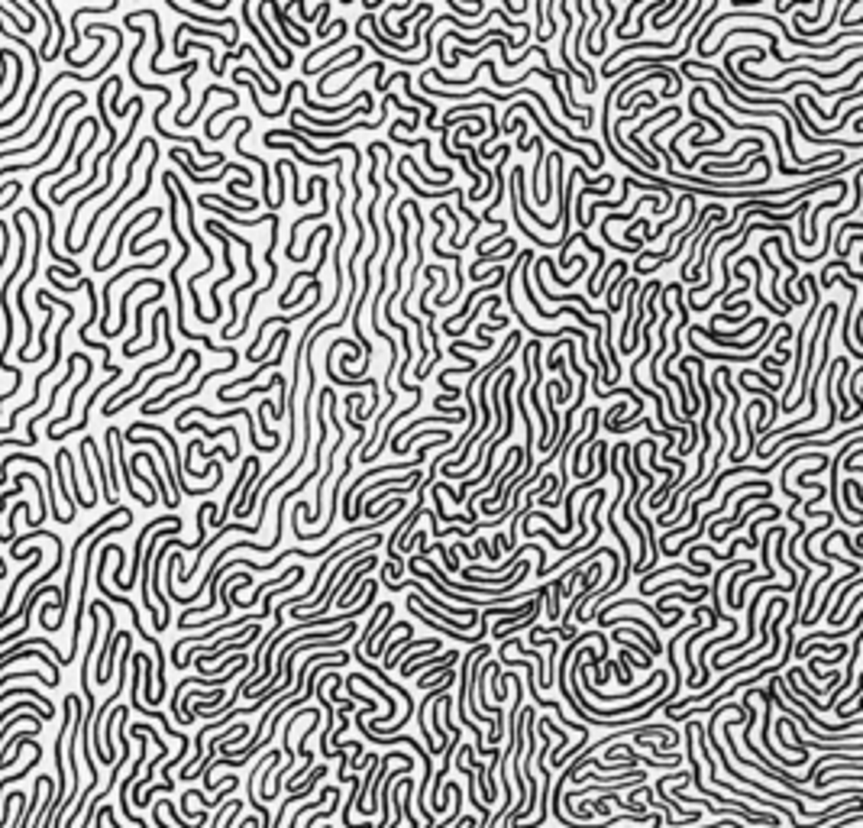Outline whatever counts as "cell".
<instances>
[{
    "label": "cell",
    "instance_id": "1",
    "mask_svg": "<svg viewBox=\"0 0 863 828\" xmlns=\"http://www.w3.org/2000/svg\"><path fill=\"white\" fill-rule=\"evenodd\" d=\"M55 304H59V311H65V314H61V321H59V330H55V333H52V362H49V366L42 369V372H39L36 379H32V398H30V401H23V405H20L13 414H10V418H7V427H0V437H7L10 430L16 427V418H20V414H26L32 405H36V401H39V389H42V382H46L49 376H52L55 369H59V362H61V343H65V327H69V324L75 321V304H71V301H55Z\"/></svg>",
    "mask_w": 863,
    "mask_h": 828
},
{
    "label": "cell",
    "instance_id": "2",
    "mask_svg": "<svg viewBox=\"0 0 863 828\" xmlns=\"http://www.w3.org/2000/svg\"><path fill=\"white\" fill-rule=\"evenodd\" d=\"M136 23V20H149L155 30V52L153 59H149V71L153 75H198V61L188 59V65H175V69H162V52H165V36H162V16L155 13V10H133V13H126Z\"/></svg>",
    "mask_w": 863,
    "mask_h": 828
},
{
    "label": "cell",
    "instance_id": "3",
    "mask_svg": "<svg viewBox=\"0 0 863 828\" xmlns=\"http://www.w3.org/2000/svg\"><path fill=\"white\" fill-rule=\"evenodd\" d=\"M149 149H153V162H149V165H145V178H143V184H139L136 198H130V201H126V204L120 207V211H117L114 217H110L107 230H104V237H100V246H97V253H94V268H97V272H100V262H104V249H107V246H110V233H114L117 220H120V217L126 214V211H130V207H136L139 201H143L145 194H149V188H153V175H155V165H159V155H162V153H159V146H155V139H153V143H149Z\"/></svg>",
    "mask_w": 863,
    "mask_h": 828
},
{
    "label": "cell",
    "instance_id": "4",
    "mask_svg": "<svg viewBox=\"0 0 863 828\" xmlns=\"http://www.w3.org/2000/svg\"><path fill=\"white\" fill-rule=\"evenodd\" d=\"M78 362H84V353H71L69 360H65V376H61L59 382L52 385V391H49V401H46V408H42V411H39V414H32V418H30V424H26V440H32V444H39V437H36V421H39V418H49V414H52V405H55V401H59V389H61V385H65V382H69V379H71V372H75V366H78Z\"/></svg>",
    "mask_w": 863,
    "mask_h": 828
},
{
    "label": "cell",
    "instance_id": "5",
    "mask_svg": "<svg viewBox=\"0 0 863 828\" xmlns=\"http://www.w3.org/2000/svg\"><path fill=\"white\" fill-rule=\"evenodd\" d=\"M69 100H84V104H88V97H84V91H61V94H59V104H69ZM59 104H52V107H49L46 123H42V130H39L36 136H32V143H30V146H13V149H7V155H26V153H32V146H39V143H42V139H46V136H52V120L61 114V110H59Z\"/></svg>",
    "mask_w": 863,
    "mask_h": 828
},
{
    "label": "cell",
    "instance_id": "6",
    "mask_svg": "<svg viewBox=\"0 0 863 828\" xmlns=\"http://www.w3.org/2000/svg\"><path fill=\"white\" fill-rule=\"evenodd\" d=\"M288 346H291V330H288V327H282V337H278L275 356H272V360H268V362H262V366H256V372H249V376H246V379H239V382H227V385H223V389H217V395H227L230 389H239V385H252V382H256V379L262 376V372H266V366H278V362L285 360V353H288Z\"/></svg>",
    "mask_w": 863,
    "mask_h": 828
},
{
    "label": "cell",
    "instance_id": "7",
    "mask_svg": "<svg viewBox=\"0 0 863 828\" xmlns=\"http://www.w3.org/2000/svg\"><path fill=\"white\" fill-rule=\"evenodd\" d=\"M201 362H204V356H201V350H194V353H191V362H188V376H184V379H178V382H172V385H168V389H162L159 395H153V398H149V401H145V405H143V414H149V411H153V408H159L162 401H165V398H172L175 391L188 389V382H191V376H198V372H201Z\"/></svg>",
    "mask_w": 863,
    "mask_h": 828
},
{
    "label": "cell",
    "instance_id": "8",
    "mask_svg": "<svg viewBox=\"0 0 863 828\" xmlns=\"http://www.w3.org/2000/svg\"><path fill=\"white\" fill-rule=\"evenodd\" d=\"M314 295H317V298H314V304H311V307H304V311H291V321H294V317H307V314H311V311H317V304H321V295H323V288H321V292H314ZM272 324H288V317H266V321L259 324V337H252V343L246 346V360H249V362H256V356H259V346H262V340H266V330L272 327Z\"/></svg>",
    "mask_w": 863,
    "mask_h": 828
},
{
    "label": "cell",
    "instance_id": "9",
    "mask_svg": "<svg viewBox=\"0 0 863 828\" xmlns=\"http://www.w3.org/2000/svg\"><path fill=\"white\" fill-rule=\"evenodd\" d=\"M139 463H145V466H149L153 485H155V492H162V502H165V508H175L178 499L172 495V492H168V483L162 479V469H159V463H155V456H153V453H145V450H139Z\"/></svg>",
    "mask_w": 863,
    "mask_h": 828
},
{
    "label": "cell",
    "instance_id": "10",
    "mask_svg": "<svg viewBox=\"0 0 863 828\" xmlns=\"http://www.w3.org/2000/svg\"><path fill=\"white\" fill-rule=\"evenodd\" d=\"M184 32H188V36H210V39H217L220 46H227L230 52L237 49V42H233V39H230V36H223V32H217V30H207V26H188V23H178V26H175V46H172V49H178V46H181V42H184Z\"/></svg>",
    "mask_w": 863,
    "mask_h": 828
},
{
    "label": "cell",
    "instance_id": "11",
    "mask_svg": "<svg viewBox=\"0 0 863 828\" xmlns=\"http://www.w3.org/2000/svg\"><path fill=\"white\" fill-rule=\"evenodd\" d=\"M13 696H26V699H32V702H36L39 709H46V712L55 718V706H52V699H46V696H42V692H36V690H32V686H7V690L0 692V706H4L7 699H13Z\"/></svg>",
    "mask_w": 863,
    "mask_h": 828
},
{
    "label": "cell",
    "instance_id": "12",
    "mask_svg": "<svg viewBox=\"0 0 863 828\" xmlns=\"http://www.w3.org/2000/svg\"><path fill=\"white\" fill-rule=\"evenodd\" d=\"M7 61H10V65H13V85H10L7 97L0 100V110L7 107L10 100L16 97V91H20V88H23V59H20V52H13V49H10V46H7Z\"/></svg>",
    "mask_w": 863,
    "mask_h": 828
},
{
    "label": "cell",
    "instance_id": "13",
    "mask_svg": "<svg viewBox=\"0 0 863 828\" xmlns=\"http://www.w3.org/2000/svg\"><path fill=\"white\" fill-rule=\"evenodd\" d=\"M336 26H340V30H336V36H333V39H327L323 46H317V49H314V52H307V59H304V75H307V78L314 75V59H317V55H321V52H327V49H333V46H340V42H343V36H346V30H350V26H346V20H336Z\"/></svg>",
    "mask_w": 863,
    "mask_h": 828
},
{
    "label": "cell",
    "instance_id": "14",
    "mask_svg": "<svg viewBox=\"0 0 863 828\" xmlns=\"http://www.w3.org/2000/svg\"><path fill=\"white\" fill-rule=\"evenodd\" d=\"M136 660H139V667H143V692H145V702H149V706H155V690H153V682H155V667H153V660L145 657V653H136Z\"/></svg>",
    "mask_w": 863,
    "mask_h": 828
},
{
    "label": "cell",
    "instance_id": "15",
    "mask_svg": "<svg viewBox=\"0 0 863 828\" xmlns=\"http://www.w3.org/2000/svg\"><path fill=\"white\" fill-rule=\"evenodd\" d=\"M323 776H327V767H323V764H317V770H311V774H307V780L301 783V786H294V790H291L288 799H304L307 793L317 786V780H323Z\"/></svg>",
    "mask_w": 863,
    "mask_h": 828
},
{
    "label": "cell",
    "instance_id": "16",
    "mask_svg": "<svg viewBox=\"0 0 863 828\" xmlns=\"http://www.w3.org/2000/svg\"><path fill=\"white\" fill-rule=\"evenodd\" d=\"M46 786V776H36V790H32V799L23 805V812H20V822H16V828H26L30 825V819L36 815V803H39V790Z\"/></svg>",
    "mask_w": 863,
    "mask_h": 828
},
{
    "label": "cell",
    "instance_id": "17",
    "mask_svg": "<svg viewBox=\"0 0 863 828\" xmlns=\"http://www.w3.org/2000/svg\"><path fill=\"white\" fill-rule=\"evenodd\" d=\"M689 7H692V4H686V0H679V7L672 10V13L666 16V20H657V23H653V32H660V30H669V26H676V23H679V16H682V13H689Z\"/></svg>",
    "mask_w": 863,
    "mask_h": 828
},
{
    "label": "cell",
    "instance_id": "18",
    "mask_svg": "<svg viewBox=\"0 0 863 828\" xmlns=\"http://www.w3.org/2000/svg\"><path fill=\"white\" fill-rule=\"evenodd\" d=\"M634 10H641V4H627V10L621 13V23L614 26V32H618V39H624L627 42V26H631V16H634Z\"/></svg>",
    "mask_w": 863,
    "mask_h": 828
},
{
    "label": "cell",
    "instance_id": "19",
    "mask_svg": "<svg viewBox=\"0 0 863 828\" xmlns=\"http://www.w3.org/2000/svg\"><path fill=\"white\" fill-rule=\"evenodd\" d=\"M860 460H863V446H854V450H850L847 456L840 460V466L847 469V473H860V466H857V463H860Z\"/></svg>",
    "mask_w": 863,
    "mask_h": 828
},
{
    "label": "cell",
    "instance_id": "20",
    "mask_svg": "<svg viewBox=\"0 0 863 828\" xmlns=\"http://www.w3.org/2000/svg\"><path fill=\"white\" fill-rule=\"evenodd\" d=\"M327 16H330V4H321V13H317V36H327Z\"/></svg>",
    "mask_w": 863,
    "mask_h": 828
},
{
    "label": "cell",
    "instance_id": "21",
    "mask_svg": "<svg viewBox=\"0 0 863 828\" xmlns=\"http://www.w3.org/2000/svg\"><path fill=\"white\" fill-rule=\"evenodd\" d=\"M0 69H4L0 71V88H4V78H7V46L0 49Z\"/></svg>",
    "mask_w": 863,
    "mask_h": 828
},
{
    "label": "cell",
    "instance_id": "22",
    "mask_svg": "<svg viewBox=\"0 0 863 828\" xmlns=\"http://www.w3.org/2000/svg\"><path fill=\"white\" fill-rule=\"evenodd\" d=\"M4 444H10V446H36L32 440H0V446Z\"/></svg>",
    "mask_w": 863,
    "mask_h": 828
}]
</instances>
